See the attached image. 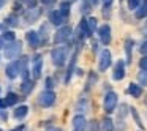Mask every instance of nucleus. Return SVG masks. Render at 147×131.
Instances as JSON below:
<instances>
[{
  "instance_id": "1",
  "label": "nucleus",
  "mask_w": 147,
  "mask_h": 131,
  "mask_svg": "<svg viewBox=\"0 0 147 131\" xmlns=\"http://www.w3.org/2000/svg\"><path fill=\"white\" fill-rule=\"evenodd\" d=\"M21 51H22V43L21 41H13L8 46H5L3 55L5 58H16L21 55Z\"/></svg>"
},
{
  "instance_id": "2",
  "label": "nucleus",
  "mask_w": 147,
  "mask_h": 131,
  "mask_svg": "<svg viewBox=\"0 0 147 131\" xmlns=\"http://www.w3.org/2000/svg\"><path fill=\"white\" fill-rule=\"evenodd\" d=\"M52 62H54L55 67H63L65 60H67V48L63 46H59V48H54L51 52Z\"/></svg>"
},
{
  "instance_id": "3",
  "label": "nucleus",
  "mask_w": 147,
  "mask_h": 131,
  "mask_svg": "<svg viewBox=\"0 0 147 131\" xmlns=\"http://www.w3.org/2000/svg\"><path fill=\"white\" fill-rule=\"evenodd\" d=\"M55 99H57V96H55V93L52 92V90H45V92L38 96V103L43 107H51V106H54Z\"/></svg>"
},
{
  "instance_id": "4",
  "label": "nucleus",
  "mask_w": 147,
  "mask_h": 131,
  "mask_svg": "<svg viewBox=\"0 0 147 131\" xmlns=\"http://www.w3.org/2000/svg\"><path fill=\"white\" fill-rule=\"evenodd\" d=\"M117 101H119V96H117V93H115V92L106 93L105 103H103V107H105V111L108 112V114H111V112L115 109V106H117Z\"/></svg>"
},
{
  "instance_id": "5",
  "label": "nucleus",
  "mask_w": 147,
  "mask_h": 131,
  "mask_svg": "<svg viewBox=\"0 0 147 131\" xmlns=\"http://www.w3.org/2000/svg\"><path fill=\"white\" fill-rule=\"evenodd\" d=\"M70 38H71V27L63 26L57 30V33H55V36H54V41L57 43V44H60V43H67Z\"/></svg>"
},
{
  "instance_id": "6",
  "label": "nucleus",
  "mask_w": 147,
  "mask_h": 131,
  "mask_svg": "<svg viewBox=\"0 0 147 131\" xmlns=\"http://www.w3.org/2000/svg\"><path fill=\"white\" fill-rule=\"evenodd\" d=\"M5 73H7V76L10 77V79H16V77L19 76V73H21V62L16 60V62L8 63L7 68H5Z\"/></svg>"
},
{
  "instance_id": "7",
  "label": "nucleus",
  "mask_w": 147,
  "mask_h": 131,
  "mask_svg": "<svg viewBox=\"0 0 147 131\" xmlns=\"http://www.w3.org/2000/svg\"><path fill=\"white\" fill-rule=\"evenodd\" d=\"M41 70H43V57L40 54H36L33 57V63H32V76L33 79H38L41 76Z\"/></svg>"
},
{
  "instance_id": "8",
  "label": "nucleus",
  "mask_w": 147,
  "mask_h": 131,
  "mask_svg": "<svg viewBox=\"0 0 147 131\" xmlns=\"http://www.w3.org/2000/svg\"><path fill=\"white\" fill-rule=\"evenodd\" d=\"M87 120L84 115L78 114L73 117V131H86L87 130Z\"/></svg>"
},
{
  "instance_id": "9",
  "label": "nucleus",
  "mask_w": 147,
  "mask_h": 131,
  "mask_svg": "<svg viewBox=\"0 0 147 131\" xmlns=\"http://www.w3.org/2000/svg\"><path fill=\"white\" fill-rule=\"evenodd\" d=\"M111 65V52L108 49L101 51V55H100V62H98V68L100 71H106Z\"/></svg>"
},
{
  "instance_id": "10",
  "label": "nucleus",
  "mask_w": 147,
  "mask_h": 131,
  "mask_svg": "<svg viewBox=\"0 0 147 131\" xmlns=\"http://www.w3.org/2000/svg\"><path fill=\"white\" fill-rule=\"evenodd\" d=\"M125 77V63L122 60H119L114 67V71H112V79L114 81H122Z\"/></svg>"
},
{
  "instance_id": "11",
  "label": "nucleus",
  "mask_w": 147,
  "mask_h": 131,
  "mask_svg": "<svg viewBox=\"0 0 147 131\" xmlns=\"http://www.w3.org/2000/svg\"><path fill=\"white\" fill-rule=\"evenodd\" d=\"M98 35H100V41H101L103 44H109V41H111V29H109V26L100 27Z\"/></svg>"
},
{
  "instance_id": "12",
  "label": "nucleus",
  "mask_w": 147,
  "mask_h": 131,
  "mask_svg": "<svg viewBox=\"0 0 147 131\" xmlns=\"http://www.w3.org/2000/svg\"><path fill=\"white\" fill-rule=\"evenodd\" d=\"M26 38H27V41H29V44L32 46V48H38V46L41 44L40 35L36 32H33V30H29V32L26 33Z\"/></svg>"
},
{
  "instance_id": "13",
  "label": "nucleus",
  "mask_w": 147,
  "mask_h": 131,
  "mask_svg": "<svg viewBox=\"0 0 147 131\" xmlns=\"http://www.w3.org/2000/svg\"><path fill=\"white\" fill-rule=\"evenodd\" d=\"M49 21H51V24H54V26H62V24L67 21V17H65L63 14L60 13V10H59V11H51V13H49Z\"/></svg>"
},
{
  "instance_id": "14",
  "label": "nucleus",
  "mask_w": 147,
  "mask_h": 131,
  "mask_svg": "<svg viewBox=\"0 0 147 131\" xmlns=\"http://www.w3.org/2000/svg\"><path fill=\"white\" fill-rule=\"evenodd\" d=\"M40 14H41V11H40V10L32 8V11H29V13L24 14V21H26L27 24H32V22H35V21L40 17Z\"/></svg>"
},
{
  "instance_id": "15",
  "label": "nucleus",
  "mask_w": 147,
  "mask_h": 131,
  "mask_svg": "<svg viewBox=\"0 0 147 131\" xmlns=\"http://www.w3.org/2000/svg\"><path fill=\"white\" fill-rule=\"evenodd\" d=\"M100 131H114V122L111 117H105L100 123Z\"/></svg>"
},
{
  "instance_id": "16",
  "label": "nucleus",
  "mask_w": 147,
  "mask_h": 131,
  "mask_svg": "<svg viewBox=\"0 0 147 131\" xmlns=\"http://www.w3.org/2000/svg\"><path fill=\"white\" fill-rule=\"evenodd\" d=\"M76 58H78V51L73 54V58H71V62H70V67H68V70H67V76H65V82H70V79H71V74H73V70H74V65H76Z\"/></svg>"
},
{
  "instance_id": "17",
  "label": "nucleus",
  "mask_w": 147,
  "mask_h": 131,
  "mask_svg": "<svg viewBox=\"0 0 147 131\" xmlns=\"http://www.w3.org/2000/svg\"><path fill=\"white\" fill-rule=\"evenodd\" d=\"M128 93H130L131 96H134V98H139V96L142 95V89H141L138 84L131 82L130 85H128Z\"/></svg>"
},
{
  "instance_id": "18",
  "label": "nucleus",
  "mask_w": 147,
  "mask_h": 131,
  "mask_svg": "<svg viewBox=\"0 0 147 131\" xmlns=\"http://www.w3.org/2000/svg\"><path fill=\"white\" fill-rule=\"evenodd\" d=\"M33 81H30V79H27V81H24L22 82V85H21V92L24 93V95H29L30 92L33 90Z\"/></svg>"
},
{
  "instance_id": "19",
  "label": "nucleus",
  "mask_w": 147,
  "mask_h": 131,
  "mask_svg": "<svg viewBox=\"0 0 147 131\" xmlns=\"http://www.w3.org/2000/svg\"><path fill=\"white\" fill-rule=\"evenodd\" d=\"M136 17L138 19H142V17L147 16V2H144V3H141L139 7L136 8Z\"/></svg>"
},
{
  "instance_id": "20",
  "label": "nucleus",
  "mask_w": 147,
  "mask_h": 131,
  "mask_svg": "<svg viewBox=\"0 0 147 131\" xmlns=\"http://www.w3.org/2000/svg\"><path fill=\"white\" fill-rule=\"evenodd\" d=\"M27 114H29V107H27V106H19V107L14 111V118L21 120V118H24Z\"/></svg>"
},
{
  "instance_id": "21",
  "label": "nucleus",
  "mask_w": 147,
  "mask_h": 131,
  "mask_svg": "<svg viewBox=\"0 0 147 131\" xmlns=\"http://www.w3.org/2000/svg\"><path fill=\"white\" fill-rule=\"evenodd\" d=\"M131 49H133V40L125 41V52H127V63H131Z\"/></svg>"
},
{
  "instance_id": "22",
  "label": "nucleus",
  "mask_w": 147,
  "mask_h": 131,
  "mask_svg": "<svg viewBox=\"0 0 147 131\" xmlns=\"http://www.w3.org/2000/svg\"><path fill=\"white\" fill-rule=\"evenodd\" d=\"M5 22H7L8 26L18 27V24H19V19H18V16L13 13V14H10V16H7V17H5Z\"/></svg>"
},
{
  "instance_id": "23",
  "label": "nucleus",
  "mask_w": 147,
  "mask_h": 131,
  "mask_svg": "<svg viewBox=\"0 0 147 131\" xmlns=\"http://www.w3.org/2000/svg\"><path fill=\"white\" fill-rule=\"evenodd\" d=\"M7 101H8V106H13V104H16V103L19 101V96H18L16 93H8Z\"/></svg>"
},
{
  "instance_id": "24",
  "label": "nucleus",
  "mask_w": 147,
  "mask_h": 131,
  "mask_svg": "<svg viewBox=\"0 0 147 131\" xmlns=\"http://www.w3.org/2000/svg\"><path fill=\"white\" fill-rule=\"evenodd\" d=\"M60 13L63 14L65 17H68V14H70V3H68V2H62L60 3Z\"/></svg>"
},
{
  "instance_id": "25",
  "label": "nucleus",
  "mask_w": 147,
  "mask_h": 131,
  "mask_svg": "<svg viewBox=\"0 0 147 131\" xmlns=\"http://www.w3.org/2000/svg\"><path fill=\"white\" fill-rule=\"evenodd\" d=\"M2 38H3V41H8V43H13V41H16V40H14V38H16V35H14L13 32H5Z\"/></svg>"
},
{
  "instance_id": "26",
  "label": "nucleus",
  "mask_w": 147,
  "mask_h": 131,
  "mask_svg": "<svg viewBox=\"0 0 147 131\" xmlns=\"http://www.w3.org/2000/svg\"><path fill=\"white\" fill-rule=\"evenodd\" d=\"M87 22H89V29H90V32H92V35H93V32L96 30V17H89Z\"/></svg>"
},
{
  "instance_id": "27",
  "label": "nucleus",
  "mask_w": 147,
  "mask_h": 131,
  "mask_svg": "<svg viewBox=\"0 0 147 131\" xmlns=\"http://www.w3.org/2000/svg\"><path fill=\"white\" fill-rule=\"evenodd\" d=\"M138 81H139L142 85H147V71H141L139 74H138Z\"/></svg>"
},
{
  "instance_id": "28",
  "label": "nucleus",
  "mask_w": 147,
  "mask_h": 131,
  "mask_svg": "<svg viewBox=\"0 0 147 131\" xmlns=\"http://www.w3.org/2000/svg\"><path fill=\"white\" fill-rule=\"evenodd\" d=\"M87 131H100V123L96 120H92L87 126Z\"/></svg>"
},
{
  "instance_id": "29",
  "label": "nucleus",
  "mask_w": 147,
  "mask_h": 131,
  "mask_svg": "<svg viewBox=\"0 0 147 131\" xmlns=\"http://www.w3.org/2000/svg\"><path fill=\"white\" fill-rule=\"evenodd\" d=\"M22 5H26L27 8H35L36 7V0H19Z\"/></svg>"
},
{
  "instance_id": "30",
  "label": "nucleus",
  "mask_w": 147,
  "mask_h": 131,
  "mask_svg": "<svg viewBox=\"0 0 147 131\" xmlns=\"http://www.w3.org/2000/svg\"><path fill=\"white\" fill-rule=\"evenodd\" d=\"M131 114H133V117H134V120H136V123H138V126L141 128V130H142V122H141V118H139V115H138V111L136 109H131Z\"/></svg>"
},
{
  "instance_id": "31",
  "label": "nucleus",
  "mask_w": 147,
  "mask_h": 131,
  "mask_svg": "<svg viewBox=\"0 0 147 131\" xmlns=\"http://www.w3.org/2000/svg\"><path fill=\"white\" fill-rule=\"evenodd\" d=\"M141 5V0H128V8L130 10H136Z\"/></svg>"
},
{
  "instance_id": "32",
  "label": "nucleus",
  "mask_w": 147,
  "mask_h": 131,
  "mask_svg": "<svg viewBox=\"0 0 147 131\" xmlns=\"http://www.w3.org/2000/svg\"><path fill=\"white\" fill-rule=\"evenodd\" d=\"M139 67H141V70L147 71V57H146V55H144V57L139 60Z\"/></svg>"
},
{
  "instance_id": "33",
  "label": "nucleus",
  "mask_w": 147,
  "mask_h": 131,
  "mask_svg": "<svg viewBox=\"0 0 147 131\" xmlns=\"http://www.w3.org/2000/svg\"><path fill=\"white\" fill-rule=\"evenodd\" d=\"M95 77H96L95 73H90V81H89V84H87V90H89L90 87H92V84L95 82Z\"/></svg>"
},
{
  "instance_id": "34",
  "label": "nucleus",
  "mask_w": 147,
  "mask_h": 131,
  "mask_svg": "<svg viewBox=\"0 0 147 131\" xmlns=\"http://www.w3.org/2000/svg\"><path fill=\"white\" fill-rule=\"evenodd\" d=\"M41 3L45 5V7H52V5L55 3V0H41Z\"/></svg>"
},
{
  "instance_id": "35",
  "label": "nucleus",
  "mask_w": 147,
  "mask_h": 131,
  "mask_svg": "<svg viewBox=\"0 0 147 131\" xmlns=\"http://www.w3.org/2000/svg\"><path fill=\"white\" fill-rule=\"evenodd\" d=\"M5 107H8V101H7V98L0 99V109H5Z\"/></svg>"
},
{
  "instance_id": "36",
  "label": "nucleus",
  "mask_w": 147,
  "mask_h": 131,
  "mask_svg": "<svg viewBox=\"0 0 147 131\" xmlns=\"http://www.w3.org/2000/svg\"><path fill=\"white\" fill-rule=\"evenodd\" d=\"M141 52H142V54H147V41L141 44Z\"/></svg>"
},
{
  "instance_id": "37",
  "label": "nucleus",
  "mask_w": 147,
  "mask_h": 131,
  "mask_svg": "<svg viewBox=\"0 0 147 131\" xmlns=\"http://www.w3.org/2000/svg\"><path fill=\"white\" fill-rule=\"evenodd\" d=\"M111 3H112V0H103V5H105V8L111 7Z\"/></svg>"
},
{
  "instance_id": "38",
  "label": "nucleus",
  "mask_w": 147,
  "mask_h": 131,
  "mask_svg": "<svg viewBox=\"0 0 147 131\" xmlns=\"http://www.w3.org/2000/svg\"><path fill=\"white\" fill-rule=\"evenodd\" d=\"M46 85H48V89H49V90L52 89V79H51V77H49V79L46 81Z\"/></svg>"
},
{
  "instance_id": "39",
  "label": "nucleus",
  "mask_w": 147,
  "mask_h": 131,
  "mask_svg": "<svg viewBox=\"0 0 147 131\" xmlns=\"http://www.w3.org/2000/svg\"><path fill=\"white\" fill-rule=\"evenodd\" d=\"M46 131H62L60 128H55V126H51V128H48Z\"/></svg>"
},
{
  "instance_id": "40",
  "label": "nucleus",
  "mask_w": 147,
  "mask_h": 131,
  "mask_svg": "<svg viewBox=\"0 0 147 131\" xmlns=\"http://www.w3.org/2000/svg\"><path fill=\"white\" fill-rule=\"evenodd\" d=\"M142 33H144V35H147V24L144 26V29H142Z\"/></svg>"
},
{
  "instance_id": "41",
  "label": "nucleus",
  "mask_w": 147,
  "mask_h": 131,
  "mask_svg": "<svg viewBox=\"0 0 147 131\" xmlns=\"http://www.w3.org/2000/svg\"><path fill=\"white\" fill-rule=\"evenodd\" d=\"M3 5H5V0H0V8L3 7Z\"/></svg>"
},
{
  "instance_id": "42",
  "label": "nucleus",
  "mask_w": 147,
  "mask_h": 131,
  "mask_svg": "<svg viewBox=\"0 0 147 131\" xmlns=\"http://www.w3.org/2000/svg\"><path fill=\"white\" fill-rule=\"evenodd\" d=\"M2 46H3V38H0V49H2Z\"/></svg>"
},
{
  "instance_id": "43",
  "label": "nucleus",
  "mask_w": 147,
  "mask_h": 131,
  "mask_svg": "<svg viewBox=\"0 0 147 131\" xmlns=\"http://www.w3.org/2000/svg\"><path fill=\"white\" fill-rule=\"evenodd\" d=\"M90 3H96V2H98V0H89Z\"/></svg>"
},
{
  "instance_id": "44",
  "label": "nucleus",
  "mask_w": 147,
  "mask_h": 131,
  "mask_svg": "<svg viewBox=\"0 0 147 131\" xmlns=\"http://www.w3.org/2000/svg\"><path fill=\"white\" fill-rule=\"evenodd\" d=\"M11 131H22V126H21V128H18V130H11Z\"/></svg>"
},
{
  "instance_id": "45",
  "label": "nucleus",
  "mask_w": 147,
  "mask_h": 131,
  "mask_svg": "<svg viewBox=\"0 0 147 131\" xmlns=\"http://www.w3.org/2000/svg\"><path fill=\"white\" fill-rule=\"evenodd\" d=\"M0 131H3V130H2V128H0Z\"/></svg>"
},
{
  "instance_id": "46",
  "label": "nucleus",
  "mask_w": 147,
  "mask_h": 131,
  "mask_svg": "<svg viewBox=\"0 0 147 131\" xmlns=\"http://www.w3.org/2000/svg\"><path fill=\"white\" fill-rule=\"evenodd\" d=\"M0 27H2V26H0Z\"/></svg>"
},
{
  "instance_id": "47",
  "label": "nucleus",
  "mask_w": 147,
  "mask_h": 131,
  "mask_svg": "<svg viewBox=\"0 0 147 131\" xmlns=\"http://www.w3.org/2000/svg\"><path fill=\"white\" fill-rule=\"evenodd\" d=\"M146 2H147V0H146Z\"/></svg>"
}]
</instances>
